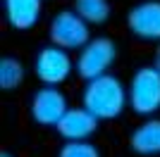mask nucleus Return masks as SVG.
I'll return each instance as SVG.
<instances>
[{
    "instance_id": "1",
    "label": "nucleus",
    "mask_w": 160,
    "mask_h": 157,
    "mask_svg": "<svg viewBox=\"0 0 160 157\" xmlns=\"http://www.w3.org/2000/svg\"><path fill=\"white\" fill-rule=\"evenodd\" d=\"M81 107H86L98 121H115L129 107L127 86L115 74H103L98 78L84 81Z\"/></svg>"
},
{
    "instance_id": "2",
    "label": "nucleus",
    "mask_w": 160,
    "mask_h": 157,
    "mask_svg": "<svg viewBox=\"0 0 160 157\" xmlns=\"http://www.w3.org/2000/svg\"><path fill=\"white\" fill-rule=\"evenodd\" d=\"M129 110L134 117H155L160 112V74L153 64H141L127 81Z\"/></svg>"
},
{
    "instance_id": "3",
    "label": "nucleus",
    "mask_w": 160,
    "mask_h": 157,
    "mask_svg": "<svg viewBox=\"0 0 160 157\" xmlns=\"http://www.w3.org/2000/svg\"><path fill=\"white\" fill-rule=\"evenodd\" d=\"M120 57V48L110 36H93L74 57V74L81 81H91L103 74H110Z\"/></svg>"
},
{
    "instance_id": "4",
    "label": "nucleus",
    "mask_w": 160,
    "mask_h": 157,
    "mask_svg": "<svg viewBox=\"0 0 160 157\" xmlns=\"http://www.w3.org/2000/svg\"><path fill=\"white\" fill-rule=\"evenodd\" d=\"M91 38V24L81 19L72 7L58 10L48 21V43L69 52H79Z\"/></svg>"
},
{
    "instance_id": "5",
    "label": "nucleus",
    "mask_w": 160,
    "mask_h": 157,
    "mask_svg": "<svg viewBox=\"0 0 160 157\" xmlns=\"http://www.w3.org/2000/svg\"><path fill=\"white\" fill-rule=\"evenodd\" d=\"M31 67H33L36 78L41 81V86H62L74 74V57L65 48L46 43L36 50Z\"/></svg>"
},
{
    "instance_id": "6",
    "label": "nucleus",
    "mask_w": 160,
    "mask_h": 157,
    "mask_svg": "<svg viewBox=\"0 0 160 157\" xmlns=\"http://www.w3.org/2000/svg\"><path fill=\"white\" fill-rule=\"evenodd\" d=\"M72 105L60 86H41L29 98V117L36 126L55 129Z\"/></svg>"
},
{
    "instance_id": "7",
    "label": "nucleus",
    "mask_w": 160,
    "mask_h": 157,
    "mask_svg": "<svg viewBox=\"0 0 160 157\" xmlns=\"http://www.w3.org/2000/svg\"><path fill=\"white\" fill-rule=\"evenodd\" d=\"M127 31L141 43H160V0H136L124 17Z\"/></svg>"
},
{
    "instance_id": "8",
    "label": "nucleus",
    "mask_w": 160,
    "mask_h": 157,
    "mask_svg": "<svg viewBox=\"0 0 160 157\" xmlns=\"http://www.w3.org/2000/svg\"><path fill=\"white\" fill-rule=\"evenodd\" d=\"M98 119L86 110V107H69L67 114L58 121L55 131L62 140H91L98 131Z\"/></svg>"
},
{
    "instance_id": "9",
    "label": "nucleus",
    "mask_w": 160,
    "mask_h": 157,
    "mask_svg": "<svg viewBox=\"0 0 160 157\" xmlns=\"http://www.w3.org/2000/svg\"><path fill=\"white\" fill-rule=\"evenodd\" d=\"M127 145L139 157H160V117H146L129 131Z\"/></svg>"
},
{
    "instance_id": "10",
    "label": "nucleus",
    "mask_w": 160,
    "mask_h": 157,
    "mask_svg": "<svg viewBox=\"0 0 160 157\" xmlns=\"http://www.w3.org/2000/svg\"><path fill=\"white\" fill-rule=\"evenodd\" d=\"M43 0H2L5 24L14 31H31L41 21Z\"/></svg>"
},
{
    "instance_id": "11",
    "label": "nucleus",
    "mask_w": 160,
    "mask_h": 157,
    "mask_svg": "<svg viewBox=\"0 0 160 157\" xmlns=\"http://www.w3.org/2000/svg\"><path fill=\"white\" fill-rule=\"evenodd\" d=\"M72 10L91 26H103L112 17L110 0H72Z\"/></svg>"
},
{
    "instance_id": "12",
    "label": "nucleus",
    "mask_w": 160,
    "mask_h": 157,
    "mask_svg": "<svg viewBox=\"0 0 160 157\" xmlns=\"http://www.w3.org/2000/svg\"><path fill=\"white\" fill-rule=\"evenodd\" d=\"M27 81V67L14 55H2L0 57V88L5 93H12L22 88Z\"/></svg>"
},
{
    "instance_id": "13",
    "label": "nucleus",
    "mask_w": 160,
    "mask_h": 157,
    "mask_svg": "<svg viewBox=\"0 0 160 157\" xmlns=\"http://www.w3.org/2000/svg\"><path fill=\"white\" fill-rule=\"evenodd\" d=\"M55 157H103L100 148L91 140H62Z\"/></svg>"
},
{
    "instance_id": "14",
    "label": "nucleus",
    "mask_w": 160,
    "mask_h": 157,
    "mask_svg": "<svg viewBox=\"0 0 160 157\" xmlns=\"http://www.w3.org/2000/svg\"><path fill=\"white\" fill-rule=\"evenodd\" d=\"M151 64H153V67H155V72L160 74V43L155 45V50H153V62H151Z\"/></svg>"
},
{
    "instance_id": "15",
    "label": "nucleus",
    "mask_w": 160,
    "mask_h": 157,
    "mask_svg": "<svg viewBox=\"0 0 160 157\" xmlns=\"http://www.w3.org/2000/svg\"><path fill=\"white\" fill-rule=\"evenodd\" d=\"M0 157H17V155H14V152H10L7 148H2V150H0Z\"/></svg>"
}]
</instances>
